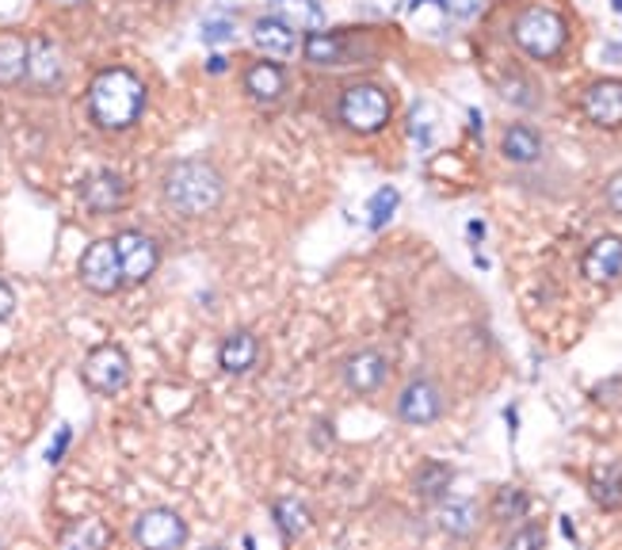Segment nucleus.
<instances>
[{"label":"nucleus","instance_id":"1","mask_svg":"<svg viewBox=\"0 0 622 550\" xmlns=\"http://www.w3.org/2000/svg\"><path fill=\"white\" fill-rule=\"evenodd\" d=\"M89 112L104 130H127L145 112V84L130 69H104L89 89Z\"/></svg>","mask_w":622,"mask_h":550},{"label":"nucleus","instance_id":"2","mask_svg":"<svg viewBox=\"0 0 622 550\" xmlns=\"http://www.w3.org/2000/svg\"><path fill=\"white\" fill-rule=\"evenodd\" d=\"M165 203L184 219H203L222 203V176L210 161H176L165 173Z\"/></svg>","mask_w":622,"mask_h":550},{"label":"nucleus","instance_id":"3","mask_svg":"<svg viewBox=\"0 0 622 550\" xmlns=\"http://www.w3.org/2000/svg\"><path fill=\"white\" fill-rule=\"evenodd\" d=\"M512 38L516 46L527 54V58H539V61H550L565 50V38H570V27L565 20L547 4H531L516 15L512 23Z\"/></svg>","mask_w":622,"mask_h":550},{"label":"nucleus","instance_id":"4","mask_svg":"<svg viewBox=\"0 0 622 550\" xmlns=\"http://www.w3.org/2000/svg\"><path fill=\"white\" fill-rule=\"evenodd\" d=\"M390 96L378 84H352L340 96V122L355 134H378L390 122Z\"/></svg>","mask_w":622,"mask_h":550},{"label":"nucleus","instance_id":"5","mask_svg":"<svg viewBox=\"0 0 622 550\" xmlns=\"http://www.w3.org/2000/svg\"><path fill=\"white\" fill-rule=\"evenodd\" d=\"M81 378L89 390L104 394V398H112V394H122L130 386V355L122 352L119 344H99L89 352V360H84L81 367Z\"/></svg>","mask_w":622,"mask_h":550},{"label":"nucleus","instance_id":"6","mask_svg":"<svg viewBox=\"0 0 622 550\" xmlns=\"http://www.w3.org/2000/svg\"><path fill=\"white\" fill-rule=\"evenodd\" d=\"M134 543L142 550H184V543H188V520L176 508H145L134 520Z\"/></svg>","mask_w":622,"mask_h":550},{"label":"nucleus","instance_id":"7","mask_svg":"<svg viewBox=\"0 0 622 550\" xmlns=\"http://www.w3.org/2000/svg\"><path fill=\"white\" fill-rule=\"evenodd\" d=\"M447 409V398H443L439 383L432 378H413L406 383V390L398 394V421L401 424H413V429H427L435 424Z\"/></svg>","mask_w":622,"mask_h":550},{"label":"nucleus","instance_id":"8","mask_svg":"<svg viewBox=\"0 0 622 550\" xmlns=\"http://www.w3.org/2000/svg\"><path fill=\"white\" fill-rule=\"evenodd\" d=\"M81 283L89 286L92 294H115L122 286V268H119V253H115V242H92L81 257V268H77Z\"/></svg>","mask_w":622,"mask_h":550},{"label":"nucleus","instance_id":"9","mask_svg":"<svg viewBox=\"0 0 622 550\" xmlns=\"http://www.w3.org/2000/svg\"><path fill=\"white\" fill-rule=\"evenodd\" d=\"M115 253H119L122 283H145L161 265L157 242L150 234H138V230H127V234L115 237Z\"/></svg>","mask_w":622,"mask_h":550},{"label":"nucleus","instance_id":"10","mask_svg":"<svg viewBox=\"0 0 622 550\" xmlns=\"http://www.w3.org/2000/svg\"><path fill=\"white\" fill-rule=\"evenodd\" d=\"M340 378H344V386L352 394L367 398V394H378L386 386V378H390V360H386L383 352H375V348H363V352L348 355L344 367H340Z\"/></svg>","mask_w":622,"mask_h":550},{"label":"nucleus","instance_id":"11","mask_svg":"<svg viewBox=\"0 0 622 550\" xmlns=\"http://www.w3.org/2000/svg\"><path fill=\"white\" fill-rule=\"evenodd\" d=\"M435 524L450 539H473L481 531V505L473 498H443L435 505Z\"/></svg>","mask_w":622,"mask_h":550},{"label":"nucleus","instance_id":"12","mask_svg":"<svg viewBox=\"0 0 622 550\" xmlns=\"http://www.w3.org/2000/svg\"><path fill=\"white\" fill-rule=\"evenodd\" d=\"M256 363H260V340H256L253 329H233L222 337V344H218V367L225 371V375L240 378L248 375V371H256Z\"/></svg>","mask_w":622,"mask_h":550},{"label":"nucleus","instance_id":"13","mask_svg":"<svg viewBox=\"0 0 622 550\" xmlns=\"http://www.w3.org/2000/svg\"><path fill=\"white\" fill-rule=\"evenodd\" d=\"M580 107H585L588 122H596V127H603V130L622 127V81H596V84H588Z\"/></svg>","mask_w":622,"mask_h":550},{"label":"nucleus","instance_id":"14","mask_svg":"<svg viewBox=\"0 0 622 550\" xmlns=\"http://www.w3.org/2000/svg\"><path fill=\"white\" fill-rule=\"evenodd\" d=\"M27 77L38 89H58L66 81V54L50 38H35L27 43Z\"/></svg>","mask_w":622,"mask_h":550},{"label":"nucleus","instance_id":"15","mask_svg":"<svg viewBox=\"0 0 622 550\" xmlns=\"http://www.w3.org/2000/svg\"><path fill=\"white\" fill-rule=\"evenodd\" d=\"M580 268H585L588 283H615V279H622V237L615 234L596 237V242L588 245Z\"/></svg>","mask_w":622,"mask_h":550},{"label":"nucleus","instance_id":"16","mask_svg":"<svg viewBox=\"0 0 622 550\" xmlns=\"http://www.w3.org/2000/svg\"><path fill=\"white\" fill-rule=\"evenodd\" d=\"M127 196H130V188L119 173H96V176H89V184L81 188V199L92 214L119 211V207L127 203Z\"/></svg>","mask_w":622,"mask_h":550},{"label":"nucleus","instance_id":"17","mask_svg":"<svg viewBox=\"0 0 622 550\" xmlns=\"http://www.w3.org/2000/svg\"><path fill=\"white\" fill-rule=\"evenodd\" d=\"M253 43L260 46L268 58H275V61H286V58H294V54L302 50V43H298V31H291V27H283L279 20H256L253 23Z\"/></svg>","mask_w":622,"mask_h":550},{"label":"nucleus","instance_id":"18","mask_svg":"<svg viewBox=\"0 0 622 550\" xmlns=\"http://www.w3.org/2000/svg\"><path fill=\"white\" fill-rule=\"evenodd\" d=\"M309 66H348L352 61V43L337 31H309V38L302 43Z\"/></svg>","mask_w":622,"mask_h":550},{"label":"nucleus","instance_id":"19","mask_svg":"<svg viewBox=\"0 0 622 550\" xmlns=\"http://www.w3.org/2000/svg\"><path fill=\"white\" fill-rule=\"evenodd\" d=\"M268 15L291 31H321L325 27V8L317 4V0H271Z\"/></svg>","mask_w":622,"mask_h":550},{"label":"nucleus","instance_id":"20","mask_svg":"<svg viewBox=\"0 0 622 550\" xmlns=\"http://www.w3.org/2000/svg\"><path fill=\"white\" fill-rule=\"evenodd\" d=\"M450 482H455V470H450L447 463H439V459H424L416 467V475H413L416 498L427 501V505H439V501L447 498Z\"/></svg>","mask_w":622,"mask_h":550},{"label":"nucleus","instance_id":"21","mask_svg":"<svg viewBox=\"0 0 622 550\" xmlns=\"http://www.w3.org/2000/svg\"><path fill=\"white\" fill-rule=\"evenodd\" d=\"M245 92L256 100V104H275V100L286 92L283 69H279L275 61H256V66L245 73Z\"/></svg>","mask_w":622,"mask_h":550},{"label":"nucleus","instance_id":"22","mask_svg":"<svg viewBox=\"0 0 622 550\" xmlns=\"http://www.w3.org/2000/svg\"><path fill=\"white\" fill-rule=\"evenodd\" d=\"M588 498L608 513L622 508V463H600L588 478Z\"/></svg>","mask_w":622,"mask_h":550},{"label":"nucleus","instance_id":"23","mask_svg":"<svg viewBox=\"0 0 622 550\" xmlns=\"http://www.w3.org/2000/svg\"><path fill=\"white\" fill-rule=\"evenodd\" d=\"M112 547V528L96 516H81L61 531V550H107Z\"/></svg>","mask_w":622,"mask_h":550},{"label":"nucleus","instance_id":"24","mask_svg":"<svg viewBox=\"0 0 622 550\" xmlns=\"http://www.w3.org/2000/svg\"><path fill=\"white\" fill-rule=\"evenodd\" d=\"M271 520H275L279 536L291 543V539H302L309 531V524H314V516H309L306 501L298 498H279L275 505H271Z\"/></svg>","mask_w":622,"mask_h":550},{"label":"nucleus","instance_id":"25","mask_svg":"<svg viewBox=\"0 0 622 550\" xmlns=\"http://www.w3.org/2000/svg\"><path fill=\"white\" fill-rule=\"evenodd\" d=\"M501 153L508 161H516V165H531V161L542 157V138L535 134L531 127H524V122H516V127L504 130L501 138Z\"/></svg>","mask_w":622,"mask_h":550},{"label":"nucleus","instance_id":"26","mask_svg":"<svg viewBox=\"0 0 622 550\" xmlns=\"http://www.w3.org/2000/svg\"><path fill=\"white\" fill-rule=\"evenodd\" d=\"M27 77V38L23 35H0V84H15Z\"/></svg>","mask_w":622,"mask_h":550},{"label":"nucleus","instance_id":"27","mask_svg":"<svg viewBox=\"0 0 622 550\" xmlns=\"http://www.w3.org/2000/svg\"><path fill=\"white\" fill-rule=\"evenodd\" d=\"M527 505H531V501H527V493L519 490V485H501L493 505H489V513H493L496 524H512V528H516V524H524Z\"/></svg>","mask_w":622,"mask_h":550},{"label":"nucleus","instance_id":"28","mask_svg":"<svg viewBox=\"0 0 622 550\" xmlns=\"http://www.w3.org/2000/svg\"><path fill=\"white\" fill-rule=\"evenodd\" d=\"M504 550H547V531L539 524H516L504 539Z\"/></svg>","mask_w":622,"mask_h":550},{"label":"nucleus","instance_id":"29","mask_svg":"<svg viewBox=\"0 0 622 550\" xmlns=\"http://www.w3.org/2000/svg\"><path fill=\"white\" fill-rule=\"evenodd\" d=\"M398 203H401V196L394 188H378L375 196H371V207H367V214H371V226H386V222L394 219V211H398Z\"/></svg>","mask_w":622,"mask_h":550},{"label":"nucleus","instance_id":"30","mask_svg":"<svg viewBox=\"0 0 622 550\" xmlns=\"http://www.w3.org/2000/svg\"><path fill=\"white\" fill-rule=\"evenodd\" d=\"M233 35H237V27H233V20H225V15H210V20H203V43L222 46V43H230Z\"/></svg>","mask_w":622,"mask_h":550},{"label":"nucleus","instance_id":"31","mask_svg":"<svg viewBox=\"0 0 622 550\" xmlns=\"http://www.w3.org/2000/svg\"><path fill=\"white\" fill-rule=\"evenodd\" d=\"M527 92H531V84H527L524 77H512V81H504V100H512V104L535 107V96H527Z\"/></svg>","mask_w":622,"mask_h":550},{"label":"nucleus","instance_id":"32","mask_svg":"<svg viewBox=\"0 0 622 550\" xmlns=\"http://www.w3.org/2000/svg\"><path fill=\"white\" fill-rule=\"evenodd\" d=\"M367 15H394L406 0H355Z\"/></svg>","mask_w":622,"mask_h":550},{"label":"nucleus","instance_id":"33","mask_svg":"<svg viewBox=\"0 0 622 550\" xmlns=\"http://www.w3.org/2000/svg\"><path fill=\"white\" fill-rule=\"evenodd\" d=\"M447 8L458 15V20H473V15H481L485 0H447Z\"/></svg>","mask_w":622,"mask_h":550},{"label":"nucleus","instance_id":"34","mask_svg":"<svg viewBox=\"0 0 622 550\" xmlns=\"http://www.w3.org/2000/svg\"><path fill=\"white\" fill-rule=\"evenodd\" d=\"M12 309H15V291L8 286V279H0V321L12 317Z\"/></svg>","mask_w":622,"mask_h":550},{"label":"nucleus","instance_id":"35","mask_svg":"<svg viewBox=\"0 0 622 550\" xmlns=\"http://www.w3.org/2000/svg\"><path fill=\"white\" fill-rule=\"evenodd\" d=\"M608 207L615 214H622V173L611 176V184H608Z\"/></svg>","mask_w":622,"mask_h":550},{"label":"nucleus","instance_id":"36","mask_svg":"<svg viewBox=\"0 0 622 550\" xmlns=\"http://www.w3.org/2000/svg\"><path fill=\"white\" fill-rule=\"evenodd\" d=\"M424 112L427 107H416L413 112V134L420 138V145H427V138H432V122H424Z\"/></svg>","mask_w":622,"mask_h":550},{"label":"nucleus","instance_id":"37","mask_svg":"<svg viewBox=\"0 0 622 550\" xmlns=\"http://www.w3.org/2000/svg\"><path fill=\"white\" fill-rule=\"evenodd\" d=\"M23 12V0H0V20H12Z\"/></svg>","mask_w":622,"mask_h":550},{"label":"nucleus","instance_id":"38","mask_svg":"<svg viewBox=\"0 0 622 550\" xmlns=\"http://www.w3.org/2000/svg\"><path fill=\"white\" fill-rule=\"evenodd\" d=\"M66 444H69V429H61V432H58V444L50 447V455H46V459L58 463V455H61V447H66Z\"/></svg>","mask_w":622,"mask_h":550},{"label":"nucleus","instance_id":"39","mask_svg":"<svg viewBox=\"0 0 622 550\" xmlns=\"http://www.w3.org/2000/svg\"><path fill=\"white\" fill-rule=\"evenodd\" d=\"M50 4H58V8H77V4H84V0H50Z\"/></svg>","mask_w":622,"mask_h":550},{"label":"nucleus","instance_id":"40","mask_svg":"<svg viewBox=\"0 0 622 550\" xmlns=\"http://www.w3.org/2000/svg\"><path fill=\"white\" fill-rule=\"evenodd\" d=\"M203 550H225V547H203Z\"/></svg>","mask_w":622,"mask_h":550}]
</instances>
